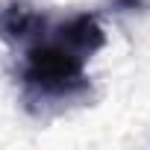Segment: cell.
<instances>
[{"label":"cell","instance_id":"obj_3","mask_svg":"<svg viewBox=\"0 0 150 150\" xmlns=\"http://www.w3.org/2000/svg\"><path fill=\"white\" fill-rule=\"evenodd\" d=\"M112 6L118 12H135V9H144V0H112Z\"/></svg>","mask_w":150,"mask_h":150},{"label":"cell","instance_id":"obj_1","mask_svg":"<svg viewBox=\"0 0 150 150\" xmlns=\"http://www.w3.org/2000/svg\"><path fill=\"white\" fill-rule=\"evenodd\" d=\"M88 56L71 47L53 24L24 47L21 62V97L30 115L50 118L91 97V80L86 74Z\"/></svg>","mask_w":150,"mask_h":150},{"label":"cell","instance_id":"obj_2","mask_svg":"<svg viewBox=\"0 0 150 150\" xmlns=\"http://www.w3.org/2000/svg\"><path fill=\"white\" fill-rule=\"evenodd\" d=\"M47 27H50V18L27 0H3L0 3V38L12 47L18 44L27 47L30 41L44 35Z\"/></svg>","mask_w":150,"mask_h":150}]
</instances>
